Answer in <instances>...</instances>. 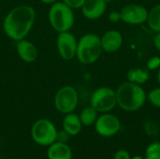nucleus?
<instances>
[{
    "mask_svg": "<svg viewBox=\"0 0 160 159\" xmlns=\"http://www.w3.org/2000/svg\"><path fill=\"white\" fill-rule=\"evenodd\" d=\"M78 40L70 32H61L58 34L56 46L59 55L66 61H70L76 57Z\"/></svg>",
    "mask_w": 160,
    "mask_h": 159,
    "instance_id": "obj_10",
    "label": "nucleus"
},
{
    "mask_svg": "<svg viewBox=\"0 0 160 159\" xmlns=\"http://www.w3.org/2000/svg\"><path fill=\"white\" fill-rule=\"evenodd\" d=\"M143 128H144V131L146 132V134H148L150 136H157L158 134V130H159V127H158V123L153 120L146 121L143 125Z\"/></svg>",
    "mask_w": 160,
    "mask_h": 159,
    "instance_id": "obj_21",
    "label": "nucleus"
},
{
    "mask_svg": "<svg viewBox=\"0 0 160 159\" xmlns=\"http://www.w3.org/2000/svg\"><path fill=\"white\" fill-rule=\"evenodd\" d=\"M65 4H67L68 7H70L72 9H78L81 8L85 2V0H62Z\"/></svg>",
    "mask_w": 160,
    "mask_h": 159,
    "instance_id": "obj_24",
    "label": "nucleus"
},
{
    "mask_svg": "<svg viewBox=\"0 0 160 159\" xmlns=\"http://www.w3.org/2000/svg\"><path fill=\"white\" fill-rule=\"evenodd\" d=\"M100 41L103 52L108 53H113L118 52L124 44L123 35L120 31L116 29H111L106 31L102 35V37H100Z\"/></svg>",
    "mask_w": 160,
    "mask_h": 159,
    "instance_id": "obj_11",
    "label": "nucleus"
},
{
    "mask_svg": "<svg viewBox=\"0 0 160 159\" xmlns=\"http://www.w3.org/2000/svg\"><path fill=\"white\" fill-rule=\"evenodd\" d=\"M70 135L65 131L64 129L62 130H57V134H56V141L55 142H62V143H68L69 139H70Z\"/></svg>",
    "mask_w": 160,
    "mask_h": 159,
    "instance_id": "obj_23",
    "label": "nucleus"
},
{
    "mask_svg": "<svg viewBox=\"0 0 160 159\" xmlns=\"http://www.w3.org/2000/svg\"><path fill=\"white\" fill-rule=\"evenodd\" d=\"M79 103V95L77 90L70 85H65L61 87L54 96L55 109L63 113L73 112Z\"/></svg>",
    "mask_w": 160,
    "mask_h": 159,
    "instance_id": "obj_7",
    "label": "nucleus"
},
{
    "mask_svg": "<svg viewBox=\"0 0 160 159\" xmlns=\"http://www.w3.org/2000/svg\"><path fill=\"white\" fill-rule=\"evenodd\" d=\"M82 128V124L78 114L74 112L65 114L63 119V129L67 131L71 137L78 135Z\"/></svg>",
    "mask_w": 160,
    "mask_h": 159,
    "instance_id": "obj_15",
    "label": "nucleus"
},
{
    "mask_svg": "<svg viewBox=\"0 0 160 159\" xmlns=\"http://www.w3.org/2000/svg\"><path fill=\"white\" fill-rule=\"evenodd\" d=\"M74 9L63 1H57L51 5L48 19L51 26L58 33L70 31L75 23Z\"/></svg>",
    "mask_w": 160,
    "mask_h": 159,
    "instance_id": "obj_4",
    "label": "nucleus"
},
{
    "mask_svg": "<svg viewBox=\"0 0 160 159\" xmlns=\"http://www.w3.org/2000/svg\"><path fill=\"white\" fill-rule=\"evenodd\" d=\"M153 45L155 49L160 52V32L155 33V36L153 38Z\"/></svg>",
    "mask_w": 160,
    "mask_h": 159,
    "instance_id": "obj_27",
    "label": "nucleus"
},
{
    "mask_svg": "<svg viewBox=\"0 0 160 159\" xmlns=\"http://www.w3.org/2000/svg\"><path fill=\"white\" fill-rule=\"evenodd\" d=\"M146 23L154 33L160 32V4H157L148 10Z\"/></svg>",
    "mask_w": 160,
    "mask_h": 159,
    "instance_id": "obj_17",
    "label": "nucleus"
},
{
    "mask_svg": "<svg viewBox=\"0 0 160 159\" xmlns=\"http://www.w3.org/2000/svg\"><path fill=\"white\" fill-rule=\"evenodd\" d=\"M157 81L160 85V67L158 69V74H157Z\"/></svg>",
    "mask_w": 160,
    "mask_h": 159,
    "instance_id": "obj_29",
    "label": "nucleus"
},
{
    "mask_svg": "<svg viewBox=\"0 0 160 159\" xmlns=\"http://www.w3.org/2000/svg\"><path fill=\"white\" fill-rule=\"evenodd\" d=\"M96 132L104 138L115 136L121 129V122L119 118L111 113L105 112L99 115L95 123Z\"/></svg>",
    "mask_w": 160,
    "mask_h": 159,
    "instance_id": "obj_8",
    "label": "nucleus"
},
{
    "mask_svg": "<svg viewBox=\"0 0 160 159\" xmlns=\"http://www.w3.org/2000/svg\"><path fill=\"white\" fill-rule=\"evenodd\" d=\"M79 117L81 119L82 126L91 127V126L95 125V123L98 117V112L92 106H88L81 112Z\"/></svg>",
    "mask_w": 160,
    "mask_h": 159,
    "instance_id": "obj_18",
    "label": "nucleus"
},
{
    "mask_svg": "<svg viewBox=\"0 0 160 159\" xmlns=\"http://www.w3.org/2000/svg\"><path fill=\"white\" fill-rule=\"evenodd\" d=\"M36 21V10L28 5L13 7L5 17L3 30L12 40L19 41L30 33Z\"/></svg>",
    "mask_w": 160,
    "mask_h": 159,
    "instance_id": "obj_1",
    "label": "nucleus"
},
{
    "mask_svg": "<svg viewBox=\"0 0 160 159\" xmlns=\"http://www.w3.org/2000/svg\"><path fill=\"white\" fill-rule=\"evenodd\" d=\"M121 22L129 25H142L146 23L148 9L139 4H128L121 10Z\"/></svg>",
    "mask_w": 160,
    "mask_h": 159,
    "instance_id": "obj_9",
    "label": "nucleus"
},
{
    "mask_svg": "<svg viewBox=\"0 0 160 159\" xmlns=\"http://www.w3.org/2000/svg\"><path fill=\"white\" fill-rule=\"evenodd\" d=\"M117 106L128 112L141 110L147 101V93L142 85L130 82H122L115 90Z\"/></svg>",
    "mask_w": 160,
    "mask_h": 159,
    "instance_id": "obj_2",
    "label": "nucleus"
},
{
    "mask_svg": "<svg viewBox=\"0 0 160 159\" xmlns=\"http://www.w3.org/2000/svg\"><path fill=\"white\" fill-rule=\"evenodd\" d=\"M104 1H105V2H106L107 4H110V3H112V2L113 0H104Z\"/></svg>",
    "mask_w": 160,
    "mask_h": 159,
    "instance_id": "obj_31",
    "label": "nucleus"
},
{
    "mask_svg": "<svg viewBox=\"0 0 160 159\" xmlns=\"http://www.w3.org/2000/svg\"><path fill=\"white\" fill-rule=\"evenodd\" d=\"M108 20L112 23H116V22H121V13H120V11H117V10L111 11L109 13V15H108Z\"/></svg>",
    "mask_w": 160,
    "mask_h": 159,
    "instance_id": "obj_25",
    "label": "nucleus"
},
{
    "mask_svg": "<svg viewBox=\"0 0 160 159\" xmlns=\"http://www.w3.org/2000/svg\"><path fill=\"white\" fill-rule=\"evenodd\" d=\"M16 50L19 57L24 63H34L38 57V51L34 43L27 39L17 41Z\"/></svg>",
    "mask_w": 160,
    "mask_h": 159,
    "instance_id": "obj_13",
    "label": "nucleus"
},
{
    "mask_svg": "<svg viewBox=\"0 0 160 159\" xmlns=\"http://www.w3.org/2000/svg\"><path fill=\"white\" fill-rule=\"evenodd\" d=\"M48 159H72V151L68 143L54 142L47 150Z\"/></svg>",
    "mask_w": 160,
    "mask_h": 159,
    "instance_id": "obj_14",
    "label": "nucleus"
},
{
    "mask_svg": "<svg viewBox=\"0 0 160 159\" xmlns=\"http://www.w3.org/2000/svg\"><path fill=\"white\" fill-rule=\"evenodd\" d=\"M131 159H144V157H141V156H134L132 157Z\"/></svg>",
    "mask_w": 160,
    "mask_h": 159,
    "instance_id": "obj_30",
    "label": "nucleus"
},
{
    "mask_svg": "<svg viewBox=\"0 0 160 159\" xmlns=\"http://www.w3.org/2000/svg\"><path fill=\"white\" fill-rule=\"evenodd\" d=\"M0 159H1V155H0Z\"/></svg>",
    "mask_w": 160,
    "mask_h": 159,
    "instance_id": "obj_32",
    "label": "nucleus"
},
{
    "mask_svg": "<svg viewBox=\"0 0 160 159\" xmlns=\"http://www.w3.org/2000/svg\"><path fill=\"white\" fill-rule=\"evenodd\" d=\"M57 128L54 124L48 119L37 120L31 128V136L33 141L40 145L48 147L56 141Z\"/></svg>",
    "mask_w": 160,
    "mask_h": 159,
    "instance_id": "obj_6",
    "label": "nucleus"
},
{
    "mask_svg": "<svg viewBox=\"0 0 160 159\" xmlns=\"http://www.w3.org/2000/svg\"><path fill=\"white\" fill-rule=\"evenodd\" d=\"M90 106L98 113L111 112L117 106L115 90L108 86L97 88L91 95Z\"/></svg>",
    "mask_w": 160,
    "mask_h": 159,
    "instance_id": "obj_5",
    "label": "nucleus"
},
{
    "mask_svg": "<svg viewBox=\"0 0 160 159\" xmlns=\"http://www.w3.org/2000/svg\"><path fill=\"white\" fill-rule=\"evenodd\" d=\"M107 6L108 4L104 0H85L81 9L85 19L95 21L105 14Z\"/></svg>",
    "mask_w": 160,
    "mask_h": 159,
    "instance_id": "obj_12",
    "label": "nucleus"
},
{
    "mask_svg": "<svg viewBox=\"0 0 160 159\" xmlns=\"http://www.w3.org/2000/svg\"><path fill=\"white\" fill-rule=\"evenodd\" d=\"M42 3H44V4H49V5H52V4H53V3H55V2H57V1H59V0H40Z\"/></svg>",
    "mask_w": 160,
    "mask_h": 159,
    "instance_id": "obj_28",
    "label": "nucleus"
},
{
    "mask_svg": "<svg viewBox=\"0 0 160 159\" xmlns=\"http://www.w3.org/2000/svg\"><path fill=\"white\" fill-rule=\"evenodd\" d=\"M144 159H160V142H153L145 150Z\"/></svg>",
    "mask_w": 160,
    "mask_h": 159,
    "instance_id": "obj_19",
    "label": "nucleus"
},
{
    "mask_svg": "<svg viewBox=\"0 0 160 159\" xmlns=\"http://www.w3.org/2000/svg\"><path fill=\"white\" fill-rule=\"evenodd\" d=\"M160 67V56L159 55H154L150 57L147 60L146 63V69L149 71H155L158 70Z\"/></svg>",
    "mask_w": 160,
    "mask_h": 159,
    "instance_id": "obj_22",
    "label": "nucleus"
},
{
    "mask_svg": "<svg viewBox=\"0 0 160 159\" xmlns=\"http://www.w3.org/2000/svg\"><path fill=\"white\" fill-rule=\"evenodd\" d=\"M102 52L100 37L97 34H85L78 40L76 57L80 63L92 65L100 58Z\"/></svg>",
    "mask_w": 160,
    "mask_h": 159,
    "instance_id": "obj_3",
    "label": "nucleus"
},
{
    "mask_svg": "<svg viewBox=\"0 0 160 159\" xmlns=\"http://www.w3.org/2000/svg\"><path fill=\"white\" fill-rule=\"evenodd\" d=\"M127 79L130 82L143 85L150 79V71L143 67H132L128 69Z\"/></svg>",
    "mask_w": 160,
    "mask_h": 159,
    "instance_id": "obj_16",
    "label": "nucleus"
},
{
    "mask_svg": "<svg viewBox=\"0 0 160 159\" xmlns=\"http://www.w3.org/2000/svg\"><path fill=\"white\" fill-rule=\"evenodd\" d=\"M113 159H131V157L127 150H118L114 154Z\"/></svg>",
    "mask_w": 160,
    "mask_h": 159,
    "instance_id": "obj_26",
    "label": "nucleus"
},
{
    "mask_svg": "<svg viewBox=\"0 0 160 159\" xmlns=\"http://www.w3.org/2000/svg\"><path fill=\"white\" fill-rule=\"evenodd\" d=\"M147 101L154 107L160 109V86L153 88L147 93Z\"/></svg>",
    "mask_w": 160,
    "mask_h": 159,
    "instance_id": "obj_20",
    "label": "nucleus"
}]
</instances>
